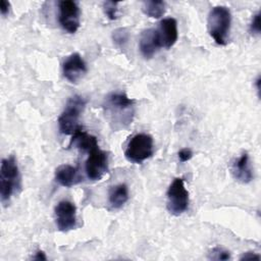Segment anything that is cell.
<instances>
[{"label": "cell", "mask_w": 261, "mask_h": 261, "mask_svg": "<svg viewBox=\"0 0 261 261\" xmlns=\"http://www.w3.org/2000/svg\"><path fill=\"white\" fill-rule=\"evenodd\" d=\"M105 116L109 120L113 130H120L127 127L134 119L135 100L130 99L123 92H112L108 94L103 102Z\"/></svg>", "instance_id": "obj_1"}, {"label": "cell", "mask_w": 261, "mask_h": 261, "mask_svg": "<svg viewBox=\"0 0 261 261\" xmlns=\"http://www.w3.org/2000/svg\"><path fill=\"white\" fill-rule=\"evenodd\" d=\"M21 188V176L16 158L11 155L3 158L0 168V198L3 204L9 202L11 197Z\"/></svg>", "instance_id": "obj_2"}, {"label": "cell", "mask_w": 261, "mask_h": 261, "mask_svg": "<svg viewBox=\"0 0 261 261\" xmlns=\"http://www.w3.org/2000/svg\"><path fill=\"white\" fill-rule=\"evenodd\" d=\"M208 32L210 37L220 46H225L228 43L230 25H231V13L226 6L213 7L207 19Z\"/></svg>", "instance_id": "obj_3"}, {"label": "cell", "mask_w": 261, "mask_h": 261, "mask_svg": "<svg viewBox=\"0 0 261 261\" xmlns=\"http://www.w3.org/2000/svg\"><path fill=\"white\" fill-rule=\"evenodd\" d=\"M87 105V100L80 96H71L58 117V128L62 135H73V133L81 126L79 124L80 116L82 115L85 107Z\"/></svg>", "instance_id": "obj_4"}, {"label": "cell", "mask_w": 261, "mask_h": 261, "mask_svg": "<svg viewBox=\"0 0 261 261\" xmlns=\"http://www.w3.org/2000/svg\"><path fill=\"white\" fill-rule=\"evenodd\" d=\"M154 153L153 138L145 133L135 135L128 142L125 150V158L135 164H142Z\"/></svg>", "instance_id": "obj_5"}, {"label": "cell", "mask_w": 261, "mask_h": 261, "mask_svg": "<svg viewBox=\"0 0 261 261\" xmlns=\"http://www.w3.org/2000/svg\"><path fill=\"white\" fill-rule=\"evenodd\" d=\"M166 207L170 214L178 216L189 207V192L185 187L184 178L175 177L166 192Z\"/></svg>", "instance_id": "obj_6"}, {"label": "cell", "mask_w": 261, "mask_h": 261, "mask_svg": "<svg viewBox=\"0 0 261 261\" xmlns=\"http://www.w3.org/2000/svg\"><path fill=\"white\" fill-rule=\"evenodd\" d=\"M58 21L60 27L69 34H74L81 25V10L75 1L63 0L58 6Z\"/></svg>", "instance_id": "obj_7"}, {"label": "cell", "mask_w": 261, "mask_h": 261, "mask_svg": "<svg viewBox=\"0 0 261 261\" xmlns=\"http://www.w3.org/2000/svg\"><path fill=\"white\" fill-rule=\"evenodd\" d=\"M85 163V171L89 179L100 180L108 172V154L98 147L91 150Z\"/></svg>", "instance_id": "obj_8"}, {"label": "cell", "mask_w": 261, "mask_h": 261, "mask_svg": "<svg viewBox=\"0 0 261 261\" xmlns=\"http://www.w3.org/2000/svg\"><path fill=\"white\" fill-rule=\"evenodd\" d=\"M54 217L57 229L63 232L73 229L76 225V207L67 200L57 203L54 208Z\"/></svg>", "instance_id": "obj_9"}, {"label": "cell", "mask_w": 261, "mask_h": 261, "mask_svg": "<svg viewBox=\"0 0 261 261\" xmlns=\"http://www.w3.org/2000/svg\"><path fill=\"white\" fill-rule=\"evenodd\" d=\"M87 71V64L79 53L70 54L62 63L63 76L71 84H76L84 77Z\"/></svg>", "instance_id": "obj_10"}, {"label": "cell", "mask_w": 261, "mask_h": 261, "mask_svg": "<svg viewBox=\"0 0 261 261\" xmlns=\"http://www.w3.org/2000/svg\"><path fill=\"white\" fill-rule=\"evenodd\" d=\"M156 33L161 45V48L170 49L177 41L178 31L177 21L173 17H166L160 20Z\"/></svg>", "instance_id": "obj_11"}, {"label": "cell", "mask_w": 261, "mask_h": 261, "mask_svg": "<svg viewBox=\"0 0 261 261\" xmlns=\"http://www.w3.org/2000/svg\"><path fill=\"white\" fill-rule=\"evenodd\" d=\"M161 48L156 29H147L142 32L139 40V49L146 59L152 58Z\"/></svg>", "instance_id": "obj_12"}, {"label": "cell", "mask_w": 261, "mask_h": 261, "mask_svg": "<svg viewBox=\"0 0 261 261\" xmlns=\"http://www.w3.org/2000/svg\"><path fill=\"white\" fill-rule=\"evenodd\" d=\"M230 170L234 179L241 184H249L254 178L250 158L247 152H244L231 163Z\"/></svg>", "instance_id": "obj_13"}, {"label": "cell", "mask_w": 261, "mask_h": 261, "mask_svg": "<svg viewBox=\"0 0 261 261\" xmlns=\"http://www.w3.org/2000/svg\"><path fill=\"white\" fill-rule=\"evenodd\" d=\"M55 181L65 188H70L77 185L82 180V176L79 173L76 167L70 164L59 165L54 172Z\"/></svg>", "instance_id": "obj_14"}, {"label": "cell", "mask_w": 261, "mask_h": 261, "mask_svg": "<svg viewBox=\"0 0 261 261\" xmlns=\"http://www.w3.org/2000/svg\"><path fill=\"white\" fill-rule=\"evenodd\" d=\"M74 146L75 148L80 149L83 152L89 153L94 148L98 147V140L95 136L90 135L86 130H83L82 126H80L72 135V138L70 140V146Z\"/></svg>", "instance_id": "obj_15"}, {"label": "cell", "mask_w": 261, "mask_h": 261, "mask_svg": "<svg viewBox=\"0 0 261 261\" xmlns=\"http://www.w3.org/2000/svg\"><path fill=\"white\" fill-rule=\"evenodd\" d=\"M128 188L125 184L112 186L108 192V203L112 209L121 208L128 200Z\"/></svg>", "instance_id": "obj_16"}, {"label": "cell", "mask_w": 261, "mask_h": 261, "mask_svg": "<svg viewBox=\"0 0 261 261\" xmlns=\"http://www.w3.org/2000/svg\"><path fill=\"white\" fill-rule=\"evenodd\" d=\"M142 11L151 18H160L165 13V2L148 0L142 4Z\"/></svg>", "instance_id": "obj_17"}, {"label": "cell", "mask_w": 261, "mask_h": 261, "mask_svg": "<svg viewBox=\"0 0 261 261\" xmlns=\"http://www.w3.org/2000/svg\"><path fill=\"white\" fill-rule=\"evenodd\" d=\"M111 38L115 47L120 50H123L128 43L129 33L125 28H118L112 32Z\"/></svg>", "instance_id": "obj_18"}, {"label": "cell", "mask_w": 261, "mask_h": 261, "mask_svg": "<svg viewBox=\"0 0 261 261\" xmlns=\"http://www.w3.org/2000/svg\"><path fill=\"white\" fill-rule=\"evenodd\" d=\"M118 2L114 1H104L102 3V9L105 14V16L110 20H115L117 18V12H118Z\"/></svg>", "instance_id": "obj_19"}, {"label": "cell", "mask_w": 261, "mask_h": 261, "mask_svg": "<svg viewBox=\"0 0 261 261\" xmlns=\"http://www.w3.org/2000/svg\"><path fill=\"white\" fill-rule=\"evenodd\" d=\"M209 258L212 260H228L230 259V254L228 251L222 248L215 247L209 253Z\"/></svg>", "instance_id": "obj_20"}, {"label": "cell", "mask_w": 261, "mask_h": 261, "mask_svg": "<svg viewBox=\"0 0 261 261\" xmlns=\"http://www.w3.org/2000/svg\"><path fill=\"white\" fill-rule=\"evenodd\" d=\"M249 31L252 35L254 36H258L260 35V32H261V25H260V11H257L252 19H251V23H250V27H249Z\"/></svg>", "instance_id": "obj_21"}, {"label": "cell", "mask_w": 261, "mask_h": 261, "mask_svg": "<svg viewBox=\"0 0 261 261\" xmlns=\"http://www.w3.org/2000/svg\"><path fill=\"white\" fill-rule=\"evenodd\" d=\"M178 159L180 162H187L193 157V151L190 148H182L178 151Z\"/></svg>", "instance_id": "obj_22"}, {"label": "cell", "mask_w": 261, "mask_h": 261, "mask_svg": "<svg viewBox=\"0 0 261 261\" xmlns=\"http://www.w3.org/2000/svg\"><path fill=\"white\" fill-rule=\"evenodd\" d=\"M240 260H260V256L254 252H246L241 256Z\"/></svg>", "instance_id": "obj_23"}, {"label": "cell", "mask_w": 261, "mask_h": 261, "mask_svg": "<svg viewBox=\"0 0 261 261\" xmlns=\"http://www.w3.org/2000/svg\"><path fill=\"white\" fill-rule=\"evenodd\" d=\"M9 8H10V3L6 0H1V2H0V12L3 16L7 15V13L9 12Z\"/></svg>", "instance_id": "obj_24"}, {"label": "cell", "mask_w": 261, "mask_h": 261, "mask_svg": "<svg viewBox=\"0 0 261 261\" xmlns=\"http://www.w3.org/2000/svg\"><path fill=\"white\" fill-rule=\"evenodd\" d=\"M34 260H47V257L43 251H38L33 257Z\"/></svg>", "instance_id": "obj_25"}, {"label": "cell", "mask_w": 261, "mask_h": 261, "mask_svg": "<svg viewBox=\"0 0 261 261\" xmlns=\"http://www.w3.org/2000/svg\"><path fill=\"white\" fill-rule=\"evenodd\" d=\"M260 82H261V79H260V76H257V79L255 80V87H256V91H257V93H258V96H259V94H260Z\"/></svg>", "instance_id": "obj_26"}]
</instances>
